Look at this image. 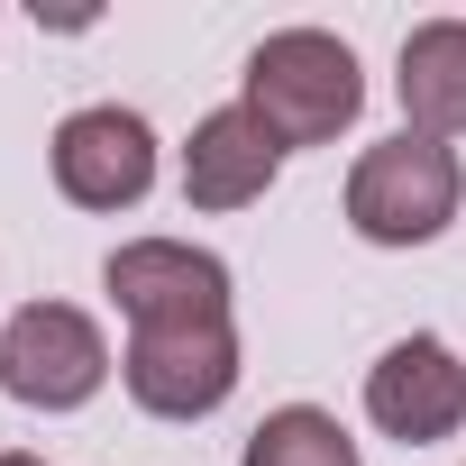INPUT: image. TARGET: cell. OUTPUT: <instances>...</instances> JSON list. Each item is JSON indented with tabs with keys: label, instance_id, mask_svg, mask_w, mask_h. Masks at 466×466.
<instances>
[{
	"label": "cell",
	"instance_id": "cell-8",
	"mask_svg": "<svg viewBox=\"0 0 466 466\" xmlns=\"http://www.w3.org/2000/svg\"><path fill=\"white\" fill-rule=\"evenodd\" d=\"M275 165H284L275 128H266L248 101H228V110H210V119L192 128V147H183V201H192V210H248V201H266Z\"/></svg>",
	"mask_w": 466,
	"mask_h": 466
},
{
	"label": "cell",
	"instance_id": "cell-6",
	"mask_svg": "<svg viewBox=\"0 0 466 466\" xmlns=\"http://www.w3.org/2000/svg\"><path fill=\"white\" fill-rule=\"evenodd\" d=\"M101 284L128 311V329H147V320H228V266L210 248H183V238H128L101 266Z\"/></svg>",
	"mask_w": 466,
	"mask_h": 466
},
{
	"label": "cell",
	"instance_id": "cell-1",
	"mask_svg": "<svg viewBox=\"0 0 466 466\" xmlns=\"http://www.w3.org/2000/svg\"><path fill=\"white\" fill-rule=\"evenodd\" d=\"M238 101L275 128V147H329L366 110V74H357V56L329 28H275L248 56V92Z\"/></svg>",
	"mask_w": 466,
	"mask_h": 466
},
{
	"label": "cell",
	"instance_id": "cell-9",
	"mask_svg": "<svg viewBox=\"0 0 466 466\" xmlns=\"http://www.w3.org/2000/svg\"><path fill=\"white\" fill-rule=\"evenodd\" d=\"M393 92H402V119H411V137H466V19H430V28H411L402 37V74H393Z\"/></svg>",
	"mask_w": 466,
	"mask_h": 466
},
{
	"label": "cell",
	"instance_id": "cell-7",
	"mask_svg": "<svg viewBox=\"0 0 466 466\" xmlns=\"http://www.w3.org/2000/svg\"><path fill=\"white\" fill-rule=\"evenodd\" d=\"M366 411H375L384 439L430 448V439H448V430L466 420V366H457L430 329H420V339H393V348L375 357V375H366Z\"/></svg>",
	"mask_w": 466,
	"mask_h": 466
},
{
	"label": "cell",
	"instance_id": "cell-4",
	"mask_svg": "<svg viewBox=\"0 0 466 466\" xmlns=\"http://www.w3.org/2000/svg\"><path fill=\"white\" fill-rule=\"evenodd\" d=\"M110 384V339L74 302H28L0 329V393L28 411H83Z\"/></svg>",
	"mask_w": 466,
	"mask_h": 466
},
{
	"label": "cell",
	"instance_id": "cell-2",
	"mask_svg": "<svg viewBox=\"0 0 466 466\" xmlns=\"http://www.w3.org/2000/svg\"><path fill=\"white\" fill-rule=\"evenodd\" d=\"M457 201H466L457 156L439 137H411V128L384 137V147H366L357 174H348V228L366 248H430L439 228L457 219Z\"/></svg>",
	"mask_w": 466,
	"mask_h": 466
},
{
	"label": "cell",
	"instance_id": "cell-10",
	"mask_svg": "<svg viewBox=\"0 0 466 466\" xmlns=\"http://www.w3.org/2000/svg\"><path fill=\"white\" fill-rule=\"evenodd\" d=\"M238 466H357V439L320 411V402H284L248 430V457Z\"/></svg>",
	"mask_w": 466,
	"mask_h": 466
},
{
	"label": "cell",
	"instance_id": "cell-11",
	"mask_svg": "<svg viewBox=\"0 0 466 466\" xmlns=\"http://www.w3.org/2000/svg\"><path fill=\"white\" fill-rule=\"evenodd\" d=\"M0 466H46V457H0Z\"/></svg>",
	"mask_w": 466,
	"mask_h": 466
},
{
	"label": "cell",
	"instance_id": "cell-3",
	"mask_svg": "<svg viewBox=\"0 0 466 466\" xmlns=\"http://www.w3.org/2000/svg\"><path fill=\"white\" fill-rule=\"evenodd\" d=\"M128 402L156 420H201L238 393V329L228 320H147L128 329Z\"/></svg>",
	"mask_w": 466,
	"mask_h": 466
},
{
	"label": "cell",
	"instance_id": "cell-5",
	"mask_svg": "<svg viewBox=\"0 0 466 466\" xmlns=\"http://www.w3.org/2000/svg\"><path fill=\"white\" fill-rule=\"evenodd\" d=\"M147 183H156V137L137 110L101 101L56 128V192L74 210H128V201H147Z\"/></svg>",
	"mask_w": 466,
	"mask_h": 466
}]
</instances>
